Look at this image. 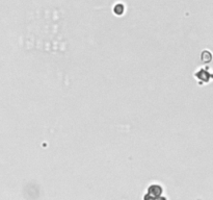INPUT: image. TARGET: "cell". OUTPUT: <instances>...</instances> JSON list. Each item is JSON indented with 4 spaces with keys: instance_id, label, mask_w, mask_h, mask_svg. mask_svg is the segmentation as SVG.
<instances>
[{
    "instance_id": "obj_1",
    "label": "cell",
    "mask_w": 213,
    "mask_h": 200,
    "mask_svg": "<svg viewBox=\"0 0 213 200\" xmlns=\"http://www.w3.org/2000/svg\"><path fill=\"white\" fill-rule=\"evenodd\" d=\"M158 200H165L164 198H160V199H158Z\"/></svg>"
}]
</instances>
